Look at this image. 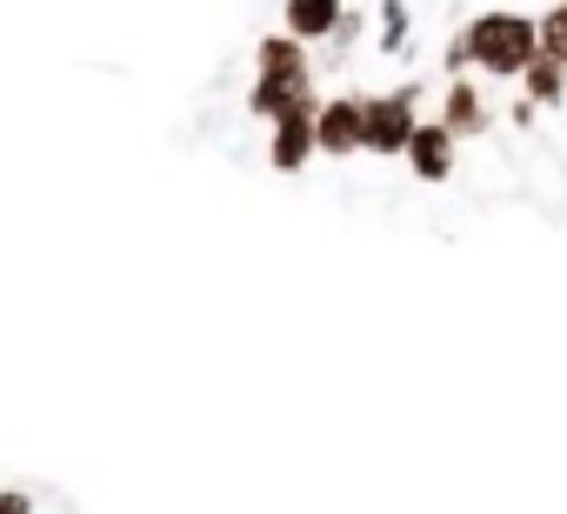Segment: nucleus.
<instances>
[{
	"mask_svg": "<svg viewBox=\"0 0 567 514\" xmlns=\"http://www.w3.org/2000/svg\"><path fill=\"white\" fill-rule=\"evenodd\" d=\"M247 107L260 121H288V114H315V74H308V48H295L288 34L260 41V81L247 94Z\"/></svg>",
	"mask_w": 567,
	"mask_h": 514,
	"instance_id": "obj_1",
	"label": "nucleus"
},
{
	"mask_svg": "<svg viewBox=\"0 0 567 514\" xmlns=\"http://www.w3.org/2000/svg\"><path fill=\"white\" fill-rule=\"evenodd\" d=\"M540 48H534V21L527 14H507V8H494V14H481L461 41H454V68L461 61H481V74H527V61H534Z\"/></svg>",
	"mask_w": 567,
	"mask_h": 514,
	"instance_id": "obj_2",
	"label": "nucleus"
},
{
	"mask_svg": "<svg viewBox=\"0 0 567 514\" xmlns=\"http://www.w3.org/2000/svg\"><path fill=\"white\" fill-rule=\"evenodd\" d=\"M414 101H421V88H394V94L361 101V154H401L408 134L421 127Z\"/></svg>",
	"mask_w": 567,
	"mask_h": 514,
	"instance_id": "obj_3",
	"label": "nucleus"
},
{
	"mask_svg": "<svg viewBox=\"0 0 567 514\" xmlns=\"http://www.w3.org/2000/svg\"><path fill=\"white\" fill-rule=\"evenodd\" d=\"M315 154H361V94H341V101H321L315 107Z\"/></svg>",
	"mask_w": 567,
	"mask_h": 514,
	"instance_id": "obj_4",
	"label": "nucleus"
},
{
	"mask_svg": "<svg viewBox=\"0 0 567 514\" xmlns=\"http://www.w3.org/2000/svg\"><path fill=\"white\" fill-rule=\"evenodd\" d=\"M267 161H274L280 174L308 167V161H315V114H288V121H274V147H267Z\"/></svg>",
	"mask_w": 567,
	"mask_h": 514,
	"instance_id": "obj_5",
	"label": "nucleus"
},
{
	"mask_svg": "<svg viewBox=\"0 0 567 514\" xmlns=\"http://www.w3.org/2000/svg\"><path fill=\"white\" fill-rule=\"evenodd\" d=\"M401 154H408V167H414L421 181H447V174H454V141H447L441 127H414Z\"/></svg>",
	"mask_w": 567,
	"mask_h": 514,
	"instance_id": "obj_6",
	"label": "nucleus"
},
{
	"mask_svg": "<svg viewBox=\"0 0 567 514\" xmlns=\"http://www.w3.org/2000/svg\"><path fill=\"white\" fill-rule=\"evenodd\" d=\"M334 28H341V8H328V0H295V8H288V41L295 48L334 41Z\"/></svg>",
	"mask_w": 567,
	"mask_h": 514,
	"instance_id": "obj_7",
	"label": "nucleus"
},
{
	"mask_svg": "<svg viewBox=\"0 0 567 514\" xmlns=\"http://www.w3.org/2000/svg\"><path fill=\"white\" fill-rule=\"evenodd\" d=\"M481 121H487V114H481V94H474L467 81H454V88H447V114H441L434 127H441L447 141H467V134H481Z\"/></svg>",
	"mask_w": 567,
	"mask_h": 514,
	"instance_id": "obj_8",
	"label": "nucleus"
},
{
	"mask_svg": "<svg viewBox=\"0 0 567 514\" xmlns=\"http://www.w3.org/2000/svg\"><path fill=\"white\" fill-rule=\"evenodd\" d=\"M534 48H540L554 68H567V8H547V14H540V28H534Z\"/></svg>",
	"mask_w": 567,
	"mask_h": 514,
	"instance_id": "obj_9",
	"label": "nucleus"
},
{
	"mask_svg": "<svg viewBox=\"0 0 567 514\" xmlns=\"http://www.w3.org/2000/svg\"><path fill=\"white\" fill-rule=\"evenodd\" d=\"M520 81H527V94H534V101H560V81H567V68H554L547 54H534Z\"/></svg>",
	"mask_w": 567,
	"mask_h": 514,
	"instance_id": "obj_10",
	"label": "nucleus"
},
{
	"mask_svg": "<svg viewBox=\"0 0 567 514\" xmlns=\"http://www.w3.org/2000/svg\"><path fill=\"white\" fill-rule=\"evenodd\" d=\"M381 28H388V48H381V54H401V41H408V8H381Z\"/></svg>",
	"mask_w": 567,
	"mask_h": 514,
	"instance_id": "obj_11",
	"label": "nucleus"
},
{
	"mask_svg": "<svg viewBox=\"0 0 567 514\" xmlns=\"http://www.w3.org/2000/svg\"><path fill=\"white\" fill-rule=\"evenodd\" d=\"M0 514H34V494L28 487H0Z\"/></svg>",
	"mask_w": 567,
	"mask_h": 514,
	"instance_id": "obj_12",
	"label": "nucleus"
}]
</instances>
